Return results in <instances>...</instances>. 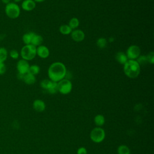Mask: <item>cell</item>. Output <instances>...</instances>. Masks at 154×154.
Wrapping results in <instances>:
<instances>
[{
	"label": "cell",
	"mask_w": 154,
	"mask_h": 154,
	"mask_svg": "<svg viewBox=\"0 0 154 154\" xmlns=\"http://www.w3.org/2000/svg\"><path fill=\"white\" fill-rule=\"evenodd\" d=\"M48 92L50 94H55L58 92V87H57V82H53L50 88L47 90Z\"/></svg>",
	"instance_id": "25"
},
{
	"label": "cell",
	"mask_w": 154,
	"mask_h": 154,
	"mask_svg": "<svg viewBox=\"0 0 154 154\" xmlns=\"http://www.w3.org/2000/svg\"><path fill=\"white\" fill-rule=\"evenodd\" d=\"M79 25V21L76 17H72L69 22V26L72 29H76Z\"/></svg>",
	"instance_id": "21"
},
{
	"label": "cell",
	"mask_w": 154,
	"mask_h": 154,
	"mask_svg": "<svg viewBox=\"0 0 154 154\" xmlns=\"http://www.w3.org/2000/svg\"><path fill=\"white\" fill-rule=\"evenodd\" d=\"M8 53L5 48H0V63H4L8 58Z\"/></svg>",
	"instance_id": "19"
},
{
	"label": "cell",
	"mask_w": 154,
	"mask_h": 154,
	"mask_svg": "<svg viewBox=\"0 0 154 154\" xmlns=\"http://www.w3.org/2000/svg\"><path fill=\"white\" fill-rule=\"evenodd\" d=\"M36 54L42 58H46L49 55V50L46 46L40 45L36 47Z\"/></svg>",
	"instance_id": "10"
},
{
	"label": "cell",
	"mask_w": 154,
	"mask_h": 154,
	"mask_svg": "<svg viewBox=\"0 0 154 154\" xmlns=\"http://www.w3.org/2000/svg\"><path fill=\"white\" fill-rule=\"evenodd\" d=\"M67 70L65 65L61 62L52 63L49 67L48 73L50 80L58 82L66 76Z\"/></svg>",
	"instance_id": "1"
},
{
	"label": "cell",
	"mask_w": 154,
	"mask_h": 154,
	"mask_svg": "<svg viewBox=\"0 0 154 154\" xmlns=\"http://www.w3.org/2000/svg\"><path fill=\"white\" fill-rule=\"evenodd\" d=\"M20 54L22 59L26 61L32 60L37 55L36 47L31 44L25 45L22 48Z\"/></svg>",
	"instance_id": "3"
},
{
	"label": "cell",
	"mask_w": 154,
	"mask_h": 154,
	"mask_svg": "<svg viewBox=\"0 0 154 154\" xmlns=\"http://www.w3.org/2000/svg\"><path fill=\"white\" fill-rule=\"evenodd\" d=\"M33 1H34L35 2H42L43 1H45V0H33Z\"/></svg>",
	"instance_id": "34"
},
{
	"label": "cell",
	"mask_w": 154,
	"mask_h": 154,
	"mask_svg": "<svg viewBox=\"0 0 154 154\" xmlns=\"http://www.w3.org/2000/svg\"><path fill=\"white\" fill-rule=\"evenodd\" d=\"M9 55L10 57L14 60H16L19 58V53L18 52V51L16 49H12L10 51V53H9Z\"/></svg>",
	"instance_id": "27"
},
{
	"label": "cell",
	"mask_w": 154,
	"mask_h": 154,
	"mask_svg": "<svg viewBox=\"0 0 154 154\" xmlns=\"http://www.w3.org/2000/svg\"><path fill=\"white\" fill-rule=\"evenodd\" d=\"M71 37L76 42H80L84 40L85 34L83 31L81 29H75L71 32Z\"/></svg>",
	"instance_id": "9"
},
{
	"label": "cell",
	"mask_w": 154,
	"mask_h": 154,
	"mask_svg": "<svg viewBox=\"0 0 154 154\" xmlns=\"http://www.w3.org/2000/svg\"><path fill=\"white\" fill-rule=\"evenodd\" d=\"M115 58H116V61L118 63H119L120 64H123V65L128 60V58L126 54L123 52H118L116 54Z\"/></svg>",
	"instance_id": "15"
},
{
	"label": "cell",
	"mask_w": 154,
	"mask_h": 154,
	"mask_svg": "<svg viewBox=\"0 0 154 154\" xmlns=\"http://www.w3.org/2000/svg\"><path fill=\"white\" fill-rule=\"evenodd\" d=\"M96 45L97 47L100 49L105 48L107 45V40L106 38L103 37L99 38L96 41Z\"/></svg>",
	"instance_id": "24"
},
{
	"label": "cell",
	"mask_w": 154,
	"mask_h": 154,
	"mask_svg": "<svg viewBox=\"0 0 154 154\" xmlns=\"http://www.w3.org/2000/svg\"><path fill=\"white\" fill-rule=\"evenodd\" d=\"M60 32L63 35H68L71 33L72 29L68 25H61L59 28Z\"/></svg>",
	"instance_id": "20"
},
{
	"label": "cell",
	"mask_w": 154,
	"mask_h": 154,
	"mask_svg": "<svg viewBox=\"0 0 154 154\" xmlns=\"http://www.w3.org/2000/svg\"><path fill=\"white\" fill-rule=\"evenodd\" d=\"M141 50L140 48L137 45L130 46L126 51V56L128 60H137L140 55Z\"/></svg>",
	"instance_id": "7"
},
{
	"label": "cell",
	"mask_w": 154,
	"mask_h": 154,
	"mask_svg": "<svg viewBox=\"0 0 154 154\" xmlns=\"http://www.w3.org/2000/svg\"><path fill=\"white\" fill-rule=\"evenodd\" d=\"M105 122V118L102 114H97L94 118V123L97 127H102Z\"/></svg>",
	"instance_id": "16"
},
{
	"label": "cell",
	"mask_w": 154,
	"mask_h": 154,
	"mask_svg": "<svg viewBox=\"0 0 154 154\" xmlns=\"http://www.w3.org/2000/svg\"><path fill=\"white\" fill-rule=\"evenodd\" d=\"M23 76H24V75H23V74H21V73H17V78L19 79H20V80H22L23 79Z\"/></svg>",
	"instance_id": "31"
},
{
	"label": "cell",
	"mask_w": 154,
	"mask_h": 154,
	"mask_svg": "<svg viewBox=\"0 0 154 154\" xmlns=\"http://www.w3.org/2000/svg\"><path fill=\"white\" fill-rule=\"evenodd\" d=\"M77 154H87V150L85 147H80L77 149Z\"/></svg>",
	"instance_id": "30"
},
{
	"label": "cell",
	"mask_w": 154,
	"mask_h": 154,
	"mask_svg": "<svg viewBox=\"0 0 154 154\" xmlns=\"http://www.w3.org/2000/svg\"><path fill=\"white\" fill-rule=\"evenodd\" d=\"M58 91L62 94H67L72 90V84L71 81L67 78H64L57 82Z\"/></svg>",
	"instance_id": "6"
},
{
	"label": "cell",
	"mask_w": 154,
	"mask_h": 154,
	"mask_svg": "<svg viewBox=\"0 0 154 154\" xmlns=\"http://www.w3.org/2000/svg\"><path fill=\"white\" fill-rule=\"evenodd\" d=\"M90 140L95 143L102 142L105 138V132L102 127L94 128L90 133Z\"/></svg>",
	"instance_id": "5"
},
{
	"label": "cell",
	"mask_w": 154,
	"mask_h": 154,
	"mask_svg": "<svg viewBox=\"0 0 154 154\" xmlns=\"http://www.w3.org/2000/svg\"><path fill=\"white\" fill-rule=\"evenodd\" d=\"M43 41V38L42 35H40L39 34H37L35 33H34V34L32 37L31 44L36 47V46L42 45Z\"/></svg>",
	"instance_id": "13"
},
{
	"label": "cell",
	"mask_w": 154,
	"mask_h": 154,
	"mask_svg": "<svg viewBox=\"0 0 154 154\" xmlns=\"http://www.w3.org/2000/svg\"><path fill=\"white\" fill-rule=\"evenodd\" d=\"M40 69L38 66H37L36 64H33V65L29 66L28 73L35 76L40 72Z\"/></svg>",
	"instance_id": "23"
},
{
	"label": "cell",
	"mask_w": 154,
	"mask_h": 154,
	"mask_svg": "<svg viewBox=\"0 0 154 154\" xmlns=\"http://www.w3.org/2000/svg\"><path fill=\"white\" fill-rule=\"evenodd\" d=\"M117 154H131V150L128 146L125 144L120 145L117 149Z\"/></svg>",
	"instance_id": "17"
},
{
	"label": "cell",
	"mask_w": 154,
	"mask_h": 154,
	"mask_svg": "<svg viewBox=\"0 0 154 154\" xmlns=\"http://www.w3.org/2000/svg\"><path fill=\"white\" fill-rule=\"evenodd\" d=\"M29 64L28 61L23 59L19 60L16 64V69L19 73L25 75L28 72Z\"/></svg>",
	"instance_id": "8"
},
{
	"label": "cell",
	"mask_w": 154,
	"mask_h": 154,
	"mask_svg": "<svg viewBox=\"0 0 154 154\" xmlns=\"http://www.w3.org/2000/svg\"><path fill=\"white\" fill-rule=\"evenodd\" d=\"M14 1V2L16 3V2H20L22 0H13Z\"/></svg>",
	"instance_id": "35"
},
{
	"label": "cell",
	"mask_w": 154,
	"mask_h": 154,
	"mask_svg": "<svg viewBox=\"0 0 154 154\" xmlns=\"http://www.w3.org/2000/svg\"><path fill=\"white\" fill-rule=\"evenodd\" d=\"M5 13L7 17L10 19H17L20 14V8L19 6L15 2H10L5 5Z\"/></svg>",
	"instance_id": "4"
},
{
	"label": "cell",
	"mask_w": 154,
	"mask_h": 154,
	"mask_svg": "<svg viewBox=\"0 0 154 154\" xmlns=\"http://www.w3.org/2000/svg\"><path fill=\"white\" fill-rule=\"evenodd\" d=\"M52 82H53V81H52L51 80L45 79H43L41 81L40 86L43 89L48 90L50 88V87L51 86Z\"/></svg>",
	"instance_id": "22"
},
{
	"label": "cell",
	"mask_w": 154,
	"mask_h": 154,
	"mask_svg": "<svg viewBox=\"0 0 154 154\" xmlns=\"http://www.w3.org/2000/svg\"><path fill=\"white\" fill-rule=\"evenodd\" d=\"M34 109L38 112H43L46 109V104L45 102L41 99H35L32 103Z\"/></svg>",
	"instance_id": "12"
},
{
	"label": "cell",
	"mask_w": 154,
	"mask_h": 154,
	"mask_svg": "<svg viewBox=\"0 0 154 154\" xmlns=\"http://www.w3.org/2000/svg\"><path fill=\"white\" fill-rule=\"evenodd\" d=\"M1 2L3 4H4L5 5H7V4H9L10 2H11V0H1Z\"/></svg>",
	"instance_id": "32"
},
{
	"label": "cell",
	"mask_w": 154,
	"mask_h": 154,
	"mask_svg": "<svg viewBox=\"0 0 154 154\" xmlns=\"http://www.w3.org/2000/svg\"><path fill=\"white\" fill-rule=\"evenodd\" d=\"M123 72L130 78H137L140 73V65L135 60H128L123 64Z\"/></svg>",
	"instance_id": "2"
},
{
	"label": "cell",
	"mask_w": 154,
	"mask_h": 154,
	"mask_svg": "<svg viewBox=\"0 0 154 154\" xmlns=\"http://www.w3.org/2000/svg\"><path fill=\"white\" fill-rule=\"evenodd\" d=\"M7 70V67L4 63H0V75H4Z\"/></svg>",
	"instance_id": "29"
},
{
	"label": "cell",
	"mask_w": 154,
	"mask_h": 154,
	"mask_svg": "<svg viewBox=\"0 0 154 154\" xmlns=\"http://www.w3.org/2000/svg\"><path fill=\"white\" fill-rule=\"evenodd\" d=\"M22 80L23 81V82L25 84H26L28 85H32L35 82L36 78L34 75L28 72L27 73L24 75L23 78Z\"/></svg>",
	"instance_id": "14"
},
{
	"label": "cell",
	"mask_w": 154,
	"mask_h": 154,
	"mask_svg": "<svg viewBox=\"0 0 154 154\" xmlns=\"http://www.w3.org/2000/svg\"><path fill=\"white\" fill-rule=\"evenodd\" d=\"M36 6L35 2L33 0H24L21 4L22 8L26 11L33 10Z\"/></svg>",
	"instance_id": "11"
},
{
	"label": "cell",
	"mask_w": 154,
	"mask_h": 154,
	"mask_svg": "<svg viewBox=\"0 0 154 154\" xmlns=\"http://www.w3.org/2000/svg\"><path fill=\"white\" fill-rule=\"evenodd\" d=\"M146 57H147L148 63H149L152 64H153V63H154V53L153 52H150L146 55Z\"/></svg>",
	"instance_id": "28"
},
{
	"label": "cell",
	"mask_w": 154,
	"mask_h": 154,
	"mask_svg": "<svg viewBox=\"0 0 154 154\" xmlns=\"http://www.w3.org/2000/svg\"><path fill=\"white\" fill-rule=\"evenodd\" d=\"M34 32H29L25 33L22 36V41L25 45H29L31 44L32 37Z\"/></svg>",
	"instance_id": "18"
},
{
	"label": "cell",
	"mask_w": 154,
	"mask_h": 154,
	"mask_svg": "<svg viewBox=\"0 0 154 154\" xmlns=\"http://www.w3.org/2000/svg\"><path fill=\"white\" fill-rule=\"evenodd\" d=\"M136 61L140 65H144L148 63L146 55H140Z\"/></svg>",
	"instance_id": "26"
},
{
	"label": "cell",
	"mask_w": 154,
	"mask_h": 154,
	"mask_svg": "<svg viewBox=\"0 0 154 154\" xmlns=\"http://www.w3.org/2000/svg\"><path fill=\"white\" fill-rule=\"evenodd\" d=\"M114 40V37H110V38H109V42H112Z\"/></svg>",
	"instance_id": "33"
}]
</instances>
